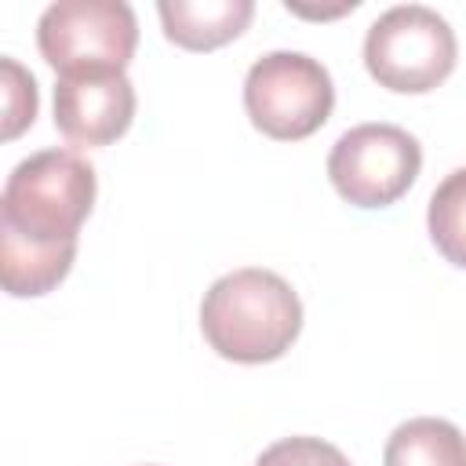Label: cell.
Instances as JSON below:
<instances>
[{
	"label": "cell",
	"instance_id": "cell-3",
	"mask_svg": "<svg viewBox=\"0 0 466 466\" xmlns=\"http://www.w3.org/2000/svg\"><path fill=\"white\" fill-rule=\"evenodd\" d=\"M455 29L426 4H397L382 11L364 36V66L379 87L397 95H426L455 69Z\"/></svg>",
	"mask_w": 466,
	"mask_h": 466
},
{
	"label": "cell",
	"instance_id": "cell-11",
	"mask_svg": "<svg viewBox=\"0 0 466 466\" xmlns=\"http://www.w3.org/2000/svg\"><path fill=\"white\" fill-rule=\"evenodd\" d=\"M0 73H4V131L0 135L11 142L36 120V80L11 55L0 58Z\"/></svg>",
	"mask_w": 466,
	"mask_h": 466
},
{
	"label": "cell",
	"instance_id": "cell-4",
	"mask_svg": "<svg viewBox=\"0 0 466 466\" xmlns=\"http://www.w3.org/2000/svg\"><path fill=\"white\" fill-rule=\"evenodd\" d=\"M244 109L266 138H309L335 109L331 73L302 51H269L244 76Z\"/></svg>",
	"mask_w": 466,
	"mask_h": 466
},
{
	"label": "cell",
	"instance_id": "cell-8",
	"mask_svg": "<svg viewBox=\"0 0 466 466\" xmlns=\"http://www.w3.org/2000/svg\"><path fill=\"white\" fill-rule=\"evenodd\" d=\"M164 36L186 51H215L237 40L251 15V0H160L157 4Z\"/></svg>",
	"mask_w": 466,
	"mask_h": 466
},
{
	"label": "cell",
	"instance_id": "cell-7",
	"mask_svg": "<svg viewBox=\"0 0 466 466\" xmlns=\"http://www.w3.org/2000/svg\"><path fill=\"white\" fill-rule=\"evenodd\" d=\"M135 120V84L120 69H80L55 80V127L73 146H109Z\"/></svg>",
	"mask_w": 466,
	"mask_h": 466
},
{
	"label": "cell",
	"instance_id": "cell-9",
	"mask_svg": "<svg viewBox=\"0 0 466 466\" xmlns=\"http://www.w3.org/2000/svg\"><path fill=\"white\" fill-rule=\"evenodd\" d=\"M382 466H466V437L437 415L408 419L390 433Z\"/></svg>",
	"mask_w": 466,
	"mask_h": 466
},
{
	"label": "cell",
	"instance_id": "cell-5",
	"mask_svg": "<svg viewBox=\"0 0 466 466\" xmlns=\"http://www.w3.org/2000/svg\"><path fill=\"white\" fill-rule=\"evenodd\" d=\"M44 62L62 73L120 69L138 47V22L124 0H58L36 22Z\"/></svg>",
	"mask_w": 466,
	"mask_h": 466
},
{
	"label": "cell",
	"instance_id": "cell-2",
	"mask_svg": "<svg viewBox=\"0 0 466 466\" xmlns=\"http://www.w3.org/2000/svg\"><path fill=\"white\" fill-rule=\"evenodd\" d=\"M200 331L208 346L237 364H266L291 350L302 331V302L295 288L258 266L218 277L200 302Z\"/></svg>",
	"mask_w": 466,
	"mask_h": 466
},
{
	"label": "cell",
	"instance_id": "cell-1",
	"mask_svg": "<svg viewBox=\"0 0 466 466\" xmlns=\"http://www.w3.org/2000/svg\"><path fill=\"white\" fill-rule=\"evenodd\" d=\"M95 193V167L73 149H40L11 167L0 197V280L11 299L47 295L69 277Z\"/></svg>",
	"mask_w": 466,
	"mask_h": 466
},
{
	"label": "cell",
	"instance_id": "cell-10",
	"mask_svg": "<svg viewBox=\"0 0 466 466\" xmlns=\"http://www.w3.org/2000/svg\"><path fill=\"white\" fill-rule=\"evenodd\" d=\"M426 229L433 248L459 269H466V167L444 175L426 208Z\"/></svg>",
	"mask_w": 466,
	"mask_h": 466
},
{
	"label": "cell",
	"instance_id": "cell-6",
	"mask_svg": "<svg viewBox=\"0 0 466 466\" xmlns=\"http://www.w3.org/2000/svg\"><path fill=\"white\" fill-rule=\"evenodd\" d=\"M422 167V146L397 124H357L328 153V178L353 208H386L400 200Z\"/></svg>",
	"mask_w": 466,
	"mask_h": 466
},
{
	"label": "cell",
	"instance_id": "cell-12",
	"mask_svg": "<svg viewBox=\"0 0 466 466\" xmlns=\"http://www.w3.org/2000/svg\"><path fill=\"white\" fill-rule=\"evenodd\" d=\"M255 466H350V459L320 437H284L269 444Z\"/></svg>",
	"mask_w": 466,
	"mask_h": 466
}]
</instances>
